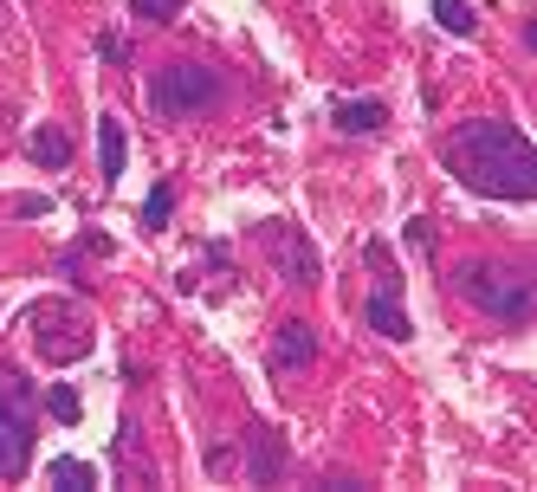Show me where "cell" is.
<instances>
[{
  "label": "cell",
  "mask_w": 537,
  "mask_h": 492,
  "mask_svg": "<svg viewBox=\"0 0 537 492\" xmlns=\"http://www.w3.org/2000/svg\"><path fill=\"white\" fill-rule=\"evenodd\" d=\"M46 415L52 421H78V415H85V402H78L72 382H52V389H46Z\"/></svg>",
  "instance_id": "cell-15"
},
{
  "label": "cell",
  "mask_w": 537,
  "mask_h": 492,
  "mask_svg": "<svg viewBox=\"0 0 537 492\" xmlns=\"http://www.w3.org/2000/svg\"><path fill=\"white\" fill-rule=\"evenodd\" d=\"M169 214H175V188L156 182V188H149V201H143V234H162V227H169Z\"/></svg>",
  "instance_id": "cell-14"
},
{
  "label": "cell",
  "mask_w": 537,
  "mask_h": 492,
  "mask_svg": "<svg viewBox=\"0 0 537 492\" xmlns=\"http://www.w3.org/2000/svg\"><path fill=\"white\" fill-rule=\"evenodd\" d=\"M188 7V0H130V20H175V13H182Z\"/></svg>",
  "instance_id": "cell-16"
},
{
  "label": "cell",
  "mask_w": 537,
  "mask_h": 492,
  "mask_svg": "<svg viewBox=\"0 0 537 492\" xmlns=\"http://www.w3.org/2000/svg\"><path fill=\"white\" fill-rule=\"evenodd\" d=\"M98 52H104V59H110V65H123V59H130V46H123V39H117V33H98Z\"/></svg>",
  "instance_id": "cell-18"
},
{
  "label": "cell",
  "mask_w": 537,
  "mask_h": 492,
  "mask_svg": "<svg viewBox=\"0 0 537 492\" xmlns=\"http://www.w3.org/2000/svg\"><path fill=\"white\" fill-rule=\"evenodd\" d=\"M330 123H337L343 136H376L382 123H389V104L382 98H337L330 104Z\"/></svg>",
  "instance_id": "cell-6"
},
{
  "label": "cell",
  "mask_w": 537,
  "mask_h": 492,
  "mask_svg": "<svg viewBox=\"0 0 537 492\" xmlns=\"http://www.w3.org/2000/svg\"><path fill=\"white\" fill-rule=\"evenodd\" d=\"M311 357H318V337H311L305 318H285L279 337H272V369H305Z\"/></svg>",
  "instance_id": "cell-8"
},
{
  "label": "cell",
  "mask_w": 537,
  "mask_h": 492,
  "mask_svg": "<svg viewBox=\"0 0 537 492\" xmlns=\"http://www.w3.org/2000/svg\"><path fill=\"white\" fill-rule=\"evenodd\" d=\"M20 376L0 369V480H20L26 460H33V415L20 408Z\"/></svg>",
  "instance_id": "cell-4"
},
{
  "label": "cell",
  "mask_w": 537,
  "mask_h": 492,
  "mask_svg": "<svg viewBox=\"0 0 537 492\" xmlns=\"http://www.w3.org/2000/svg\"><path fill=\"white\" fill-rule=\"evenodd\" d=\"M453 292H460L466 305H479L486 318H499V324H531V279H518V272L460 266L453 272Z\"/></svg>",
  "instance_id": "cell-3"
},
{
  "label": "cell",
  "mask_w": 537,
  "mask_h": 492,
  "mask_svg": "<svg viewBox=\"0 0 537 492\" xmlns=\"http://www.w3.org/2000/svg\"><path fill=\"white\" fill-rule=\"evenodd\" d=\"M33 162H46V169H65V162H72V136H65L59 123H39V130H33Z\"/></svg>",
  "instance_id": "cell-12"
},
{
  "label": "cell",
  "mask_w": 537,
  "mask_h": 492,
  "mask_svg": "<svg viewBox=\"0 0 537 492\" xmlns=\"http://www.w3.org/2000/svg\"><path fill=\"white\" fill-rule=\"evenodd\" d=\"M369 331H376V337H395V344H408V337H415V324H408V311L395 305V292H376V298H369Z\"/></svg>",
  "instance_id": "cell-9"
},
{
  "label": "cell",
  "mask_w": 537,
  "mask_h": 492,
  "mask_svg": "<svg viewBox=\"0 0 537 492\" xmlns=\"http://www.w3.org/2000/svg\"><path fill=\"white\" fill-rule=\"evenodd\" d=\"M246 480L253 486H279L285 480V447L272 428H253V447H246Z\"/></svg>",
  "instance_id": "cell-7"
},
{
  "label": "cell",
  "mask_w": 537,
  "mask_h": 492,
  "mask_svg": "<svg viewBox=\"0 0 537 492\" xmlns=\"http://www.w3.org/2000/svg\"><path fill=\"white\" fill-rule=\"evenodd\" d=\"M440 156H447V169L460 175L473 195H492V201H531V195H537L531 136L518 130L512 117L453 123V130L440 136Z\"/></svg>",
  "instance_id": "cell-1"
},
{
  "label": "cell",
  "mask_w": 537,
  "mask_h": 492,
  "mask_svg": "<svg viewBox=\"0 0 537 492\" xmlns=\"http://www.w3.org/2000/svg\"><path fill=\"white\" fill-rule=\"evenodd\" d=\"M272 246H279V266L292 272L298 285H318L324 279V266H318V246H311L298 227H272Z\"/></svg>",
  "instance_id": "cell-5"
},
{
  "label": "cell",
  "mask_w": 537,
  "mask_h": 492,
  "mask_svg": "<svg viewBox=\"0 0 537 492\" xmlns=\"http://www.w3.org/2000/svg\"><path fill=\"white\" fill-rule=\"evenodd\" d=\"M123 156H130L123 123L117 117H98V169H104V182H117V175H123Z\"/></svg>",
  "instance_id": "cell-10"
},
{
  "label": "cell",
  "mask_w": 537,
  "mask_h": 492,
  "mask_svg": "<svg viewBox=\"0 0 537 492\" xmlns=\"http://www.w3.org/2000/svg\"><path fill=\"white\" fill-rule=\"evenodd\" d=\"M227 98V78L214 65H195V59H169L156 78H149V104L162 117H195V111H214Z\"/></svg>",
  "instance_id": "cell-2"
},
{
  "label": "cell",
  "mask_w": 537,
  "mask_h": 492,
  "mask_svg": "<svg viewBox=\"0 0 537 492\" xmlns=\"http://www.w3.org/2000/svg\"><path fill=\"white\" fill-rule=\"evenodd\" d=\"M46 480L65 486V492H91V486H98V467H91V460H78V454H59V460L46 467Z\"/></svg>",
  "instance_id": "cell-11"
},
{
  "label": "cell",
  "mask_w": 537,
  "mask_h": 492,
  "mask_svg": "<svg viewBox=\"0 0 537 492\" xmlns=\"http://www.w3.org/2000/svg\"><path fill=\"white\" fill-rule=\"evenodd\" d=\"M408 246H415V253H434V221H408Z\"/></svg>",
  "instance_id": "cell-17"
},
{
  "label": "cell",
  "mask_w": 537,
  "mask_h": 492,
  "mask_svg": "<svg viewBox=\"0 0 537 492\" xmlns=\"http://www.w3.org/2000/svg\"><path fill=\"white\" fill-rule=\"evenodd\" d=\"M434 20H440V33H453V39H473L479 33V13L466 7V0H434Z\"/></svg>",
  "instance_id": "cell-13"
}]
</instances>
